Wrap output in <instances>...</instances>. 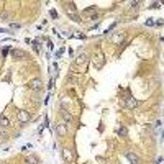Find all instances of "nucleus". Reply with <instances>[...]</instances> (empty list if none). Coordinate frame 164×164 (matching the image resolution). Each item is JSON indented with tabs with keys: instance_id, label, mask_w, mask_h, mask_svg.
Listing matches in <instances>:
<instances>
[{
	"instance_id": "obj_2",
	"label": "nucleus",
	"mask_w": 164,
	"mask_h": 164,
	"mask_svg": "<svg viewBox=\"0 0 164 164\" xmlns=\"http://www.w3.org/2000/svg\"><path fill=\"white\" fill-rule=\"evenodd\" d=\"M16 118H18L20 123H26V121H30L31 115H30V112H26V110H20L18 115H16Z\"/></svg>"
},
{
	"instance_id": "obj_5",
	"label": "nucleus",
	"mask_w": 164,
	"mask_h": 164,
	"mask_svg": "<svg viewBox=\"0 0 164 164\" xmlns=\"http://www.w3.org/2000/svg\"><path fill=\"white\" fill-rule=\"evenodd\" d=\"M56 133H58L59 136H64V135L67 133V125L66 123H58L56 125Z\"/></svg>"
},
{
	"instance_id": "obj_12",
	"label": "nucleus",
	"mask_w": 164,
	"mask_h": 164,
	"mask_svg": "<svg viewBox=\"0 0 164 164\" xmlns=\"http://www.w3.org/2000/svg\"><path fill=\"white\" fill-rule=\"evenodd\" d=\"M0 127L2 128H8L10 127V121L7 117H0Z\"/></svg>"
},
{
	"instance_id": "obj_8",
	"label": "nucleus",
	"mask_w": 164,
	"mask_h": 164,
	"mask_svg": "<svg viewBox=\"0 0 164 164\" xmlns=\"http://www.w3.org/2000/svg\"><path fill=\"white\" fill-rule=\"evenodd\" d=\"M127 159H128V161H130L131 164H139V158H138L136 154H135V153H131V151L127 153Z\"/></svg>"
},
{
	"instance_id": "obj_9",
	"label": "nucleus",
	"mask_w": 164,
	"mask_h": 164,
	"mask_svg": "<svg viewBox=\"0 0 164 164\" xmlns=\"http://www.w3.org/2000/svg\"><path fill=\"white\" fill-rule=\"evenodd\" d=\"M12 56L15 59H25L26 58V53H25V51H22V49H13L12 51Z\"/></svg>"
},
{
	"instance_id": "obj_6",
	"label": "nucleus",
	"mask_w": 164,
	"mask_h": 164,
	"mask_svg": "<svg viewBox=\"0 0 164 164\" xmlns=\"http://www.w3.org/2000/svg\"><path fill=\"white\" fill-rule=\"evenodd\" d=\"M125 105H127L128 109H136V107L139 105V102L136 99H133V97H128V99L125 100Z\"/></svg>"
},
{
	"instance_id": "obj_16",
	"label": "nucleus",
	"mask_w": 164,
	"mask_h": 164,
	"mask_svg": "<svg viewBox=\"0 0 164 164\" xmlns=\"http://www.w3.org/2000/svg\"><path fill=\"white\" fill-rule=\"evenodd\" d=\"M0 139H2V141H7V139H8V135L2 131V133H0Z\"/></svg>"
},
{
	"instance_id": "obj_18",
	"label": "nucleus",
	"mask_w": 164,
	"mask_h": 164,
	"mask_svg": "<svg viewBox=\"0 0 164 164\" xmlns=\"http://www.w3.org/2000/svg\"><path fill=\"white\" fill-rule=\"evenodd\" d=\"M49 13H51V16H53V18H58V13H56V12H54V10H51V12H49Z\"/></svg>"
},
{
	"instance_id": "obj_11",
	"label": "nucleus",
	"mask_w": 164,
	"mask_h": 164,
	"mask_svg": "<svg viewBox=\"0 0 164 164\" xmlns=\"http://www.w3.org/2000/svg\"><path fill=\"white\" fill-rule=\"evenodd\" d=\"M112 41H113V43H117V44H121V41H123V34H113V36H112Z\"/></svg>"
},
{
	"instance_id": "obj_7",
	"label": "nucleus",
	"mask_w": 164,
	"mask_h": 164,
	"mask_svg": "<svg viewBox=\"0 0 164 164\" xmlns=\"http://www.w3.org/2000/svg\"><path fill=\"white\" fill-rule=\"evenodd\" d=\"M61 115H62V118H64V121H66V123H72L74 117H72V115L69 113V112L66 110V109H62V110H61Z\"/></svg>"
},
{
	"instance_id": "obj_15",
	"label": "nucleus",
	"mask_w": 164,
	"mask_h": 164,
	"mask_svg": "<svg viewBox=\"0 0 164 164\" xmlns=\"http://www.w3.org/2000/svg\"><path fill=\"white\" fill-rule=\"evenodd\" d=\"M85 61H87V56H85V54H81V56L77 58V61H76V62H77V64H82V62H85Z\"/></svg>"
},
{
	"instance_id": "obj_4",
	"label": "nucleus",
	"mask_w": 164,
	"mask_h": 164,
	"mask_svg": "<svg viewBox=\"0 0 164 164\" xmlns=\"http://www.w3.org/2000/svg\"><path fill=\"white\" fill-rule=\"evenodd\" d=\"M62 158H64V161L66 163H69L71 164L72 161H74V153H72V149H62Z\"/></svg>"
},
{
	"instance_id": "obj_10",
	"label": "nucleus",
	"mask_w": 164,
	"mask_h": 164,
	"mask_svg": "<svg viewBox=\"0 0 164 164\" xmlns=\"http://www.w3.org/2000/svg\"><path fill=\"white\" fill-rule=\"evenodd\" d=\"M25 164H40L36 156H26L25 158Z\"/></svg>"
},
{
	"instance_id": "obj_13",
	"label": "nucleus",
	"mask_w": 164,
	"mask_h": 164,
	"mask_svg": "<svg viewBox=\"0 0 164 164\" xmlns=\"http://www.w3.org/2000/svg\"><path fill=\"white\" fill-rule=\"evenodd\" d=\"M117 133L120 135L121 138H127V135H128V131H127V128L125 127H120V128H117Z\"/></svg>"
},
{
	"instance_id": "obj_3",
	"label": "nucleus",
	"mask_w": 164,
	"mask_h": 164,
	"mask_svg": "<svg viewBox=\"0 0 164 164\" xmlns=\"http://www.w3.org/2000/svg\"><path fill=\"white\" fill-rule=\"evenodd\" d=\"M28 87H30L31 90H41L43 89V81H41V79H33V81H30Z\"/></svg>"
},
{
	"instance_id": "obj_14",
	"label": "nucleus",
	"mask_w": 164,
	"mask_h": 164,
	"mask_svg": "<svg viewBox=\"0 0 164 164\" xmlns=\"http://www.w3.org/2000/svg\"><path fill=\"white\" fill-rule=\"evenodd\" d=\"M84 13H85V15H94V13H97V10H95V7H90V8L84 10Z\"/></svg>"
},
{
	"instance_id": "obj_1",
	"label": "nucleus",
	"mask_w": 164,
	"mask_h": 164,
	"mask_svg": "<svg viewBox=\"0 0 164 164\" xmlns=\"http://www.w3.org/2000/svg\"><path fill=\"white\" fill-rule=\"evenodd\" d=\"M66 12H67V15H71L72 16V20L74 22H81V18L77 16V12H76V7H74V3H66Z\"/></svg>"
},
{
	"instance_id": "obj_19",
	"label": "nucleus",
	"mask_w": 164,
	"mask_h": 164,
	"mask_svg": "<svg viewBox=\"0 0 164 164\" xmlns=\"http://www.w3.org/2000/svg\"><path fill=\"white\" fill-rule=\"evenodd\" d=\"M146 25H149V26H151V25H154V22H153V20H151V18H149V20H148V22H146Z\"/></svg>"
},
{
	"instance_id": "obj_17",
	"label": "nucleus",
	"mask_w": 164,
	"mask_h": 164,
	"mask_svg": "<svg viewBox=\"0 0 164 164\" xmlns=\"http://www.w3.org/2000/svg\"><path fill=\"white\" fill-rule=\"evenodd\" d=\"M138 5H141V2H131V7H133V8H136Z\"/></svg>"
}]
</instances>
